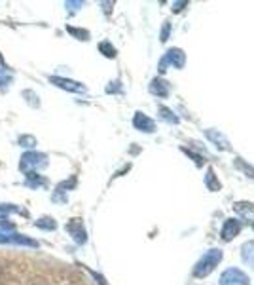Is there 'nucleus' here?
Wrapping results in <instances>:
<instances>
[{
	"label": "nucleus",
	"instance_id": "7ed1b4c3",
	"mask_svg": "<svg viewBox=\"0 0 254 285\" xmlns=\"http://www.w3.org/2000/svg\"><path fill=\"white\" fill-rule=\"evenodd\" d=\"M248 276L239 268H227L220 276V285H248Z\"/></svg>",
	"mask_w": 254,
	"mask_h": 285
},
{
	"label": "nucleus",
	"instance_id": "6ab92c4d",
	"mask_svg": "<svg viewBox=\"0 0 254 285\" xmlns=\"http://www.w3.org/2000/svg\"><path fill=\"white\" fill-rule=\"evenodd\" d=\"M67 31L74 36H78L80 40H87L89 38V33L87 31H82V29H74V27H67Z\"/></svg>",
	"mask_w": 254,
	"mask_h": 285
},
{
	"label": "nucleus",
	"instance_id": "aec40b11",
	"mask_svg": "<svg viewBox=\"0 0 254 285\" xmlns=\"http://www.w3.org/2000/svg\"><path fill=\"white\" fill-rule=\"evenodd\" d=\"M19 145L21 146H31V148H33V146L36 145V139L31 137V135H23V137H19Z\"/></svg>",
	"mask_w": 254,
	"mask_h": 285
},
{
	"label": "nucleus",
	"instance_id": "4468645a",
	"mask_svg": "<svg viewBox=\"0 0 254 285\" xmlns=\"http://www.w3.org/2000/svg\"><path fill=\"white\" fill-rule=\"evenodd\" d=\"M235 211H239L243 217H254V204L239 202V204H235Z\"/></svg>",
	"mask_w": 254,
	"mask_h": 285
},
{
	"label": "nucleus",
	"instance_id": "f257e3e1",
	"mask_svg": "<svg viewBox=\"0 0 254 285\" xmlns=\"http://www.w3.org/2000/svg\"><path fill=\"white\" fill-rule=\"evenodd\" d=\"M222 257H224L222 249H209V251L199 259V262L195 265L194 276L195 278H205V276H209V274L213 272L214 268L218 266V262L222 260Z\"/></svg>",
	"mask_w": 254,
	"mask_h": 285
},
{
	"label": "nucleus",
	"instance_id": "dca6fc26",
	"mask_svg": "<svg viewBox=\"0 0 254 285\" xmlns=\"http://www.w3.org/2000/svg\"><path fill=\"white\" fill-rule=\"evenodd\" d=\"M207 137L209 139H213L214 143H216V146H220V148H224V150H227V141L222 137L220 133L213 131V129H207Z\"/></svg>",
	"mask_w": 254,
	"mask_h": 285
},
{
	"label": "nucleus",
	"instance_id": "f03ea898",
	"mask_svg": "<svg viewBox=\"0 0 254 285\" xmlns=\"http://www.w3.org/2000/svg\"><path fill=\"white\" fill-rule=\"evenodd\" d=\"M47 166V156L42 152H25L21 156L19 169L25 173H36V169Z\"/></svg>",
	"mask_w": 254,
	"mask_h": 285
},
{
	"label": "nucleus",
	"instance_id": "f8f14e48",
	"mask_svg": "<svg viewBox=\"0 0 254 285\" xmlns=\"http://www.w3.org/2000/svg\"><path fill=\"white\" fill-rule=\"evenodd\" d=\"M12 82H14V73H12L8 67H2V69H0V87H2V92H4Z\"/></svg>",
	"mask_w": 254,
	"mask_h": 285
},
{
	"label": "nucleus",
	"instance_id": "1a4fd4ad",
	"mask_svg": "<svg viewBox=\"0 0 254 285\" xmlns=\"http://www.w3.org/2000/svg\"><path fill=\"white\" fill-rule=\"evenodd\" d=\"M0 244H17V246H31L36 247V242L31 238H25L21 234H0Z\"/></svg>",
	"mask_w": 254,
	"mask_h": 285
},
{
	"label": "nucleus",
	"instance_id": "9d476101",
	"mask_svg": "<svg viewBox=\"0 0 254 285\" xmlns=\"http://www.w3.org/2000/svg\"><path fill=\"white\" fill-rule=\"evenodd\" d=\"M150 92L158 95V97H167L169 95V84L165 80L161 78H154L152 80V84H150Z\"/></svg>",
	"mask_w": 254,
	"mask_h": 285
},
{
	"label": "nucleus",
	"instance_id": "f3484780",
	"mask_svg": "<svg viewBox=\"0 0 254 285\" xmlns=\"http://www.w3.org/2000/svg\"><path fill=\"white\" fill-rule=\"evenodd\" d=\"M99 50H100V53L107 55V57H116V48H114L110 42H100Z\"/></svg>",
	"mask_w": 254,
	"mask_h": 285
},
{
	"label": "nucleus",
	"instance_id": "423d86ee",
	"mask_svg": "<svg viewBox=\"0 0 254 285\" xmlns=\"http://www.w3.org/2000/svg\"><path fill=\"white\" fill-rule=\"evenodd\" d=\"M67 230L68 234L74 238V242H78V244H86V228H84V225H82L80 219H72L70 223L67 225Z\"/></svg>",
	"mask_w": 254,
	"mask_h": 285
},
{
	"label": "nucleus",
	"instance_id": "20e7f679",
	"mask_svg": "<svg viewBox=\"0 0 254 285\" xmlns=\"http://www.w3.org/2000/svg\"><path fill=\"white\" fill-rule=\"evenodd\" d=\"M184 61H186V55H184V52H182V50H179V48H173V50H169L167 55L161 59L160 71L163 73V67L167 65V63H171V65L176 67V69H182V67H184Z\"/></svg>",
	"mask_w": 254,
	"mask_h": 285
},
{
	"label": "nucleus",
	"instance_id": "412c9836",
	"mask_svg": "<svg viewBox=\"0 0 254 285\" xmlns=\"http://www.w3.org/2000/svg\"><path fill=\"white\" fill-rule=\"evenodd\" d=\"M0 65H4V57H2V53H0Z\"/></svg>",
	"mask_w": 254,
	"mask_h": 285
},
{
	"label": "nucleus",
	"instance_id": "6e6552de",
	"mask_svg": "<svg viewBox=\"0 0 254 285\" xmlns=\"http://www.w3.org/2000/svg\"><path fill=\"white\" fill-rule=\"evenodd\" d=\"M133 126L139 129V131H146V133H152L156 129V124L152 118H148L144 113H137L133 116Z\"/></svg>",
	"mask_w": 254,
	"mask_h": 285
},
{
	"label": "nucleus",
	"instance_id": "ddd939ff",
	"mask_svg": "<svg viewBox=\"0 0 254 285\" xmlns=\"http://www.w3.org/2000/svg\"><path fill=\"white\" fill-rule=\"evenodd\" d=\"M205 185H207L209 190H220V183H218L216 177H214L213 167H209L207 169V175H205Z\"/></svg>",
	"mask_w": 254,
	"mask_h": 285
},
{
	"label": "nucleus",
	"instance_id": "0eeeda50",
	"mask_svg": "<svg viewBox=\"0 0 254 285\" xmlns=\"http://www.w3.org/2000/svg\"><path fill=\"white\" fill-rule=\"evenodd\" d=\"M241 232V221L237 219H227L222 226V239L224 242H230V239H234L237 234Z\"/></svg>",
	"mask_w": 254,
	"mask_h": 285
},
{
	"label": "nucleus",
	"instance_id": "a211bd4d",
	"mask_svg": "<svg viewBox=\"0 0 254 285\" xmlns=\"http://www.w3.org/2000/svg\"><path fill=\"white\" fill-rule=\"evenodd\" d=\"M160 113L161 116L167 120V122H173V124H179V118L174 116V113L171 111V108H167V106H160Z\"/></svg>",
	"mask_w": 254,
	"mask_h": 285
},
{
	"label": "nucleus",
	"instance_id": "2eb2a0df",
	"mask_svg": "<svg viewBox=\"0 0 254 285\" xmlns=\"http://www.w3.org/2000/svg\"><path fill=\"white\" fill-rule=\"evenodd\" d=\"M34 225L38 226V228H42V230H55V228H57V223H55L52 217H42V219H38Z\"/></svg>",
	"mask_w": 254,
	"mask_h": 285
},
{
	"label": "nucleus",
	"instance_id": "9b49d317",
	"mask_svg": "<svg viewBox=\"0 0 254 285\" xmlns=\"http://www.w3.org/2000/svg\"><path fill=\"white\" fill-rule=\"evenodd\" d=\"M25 185L31 186V188H42V186H47V179L40 177L38 173H27L25 175Z\"/></svg>",
	"mask_w": 254,
	"mask_h": 285
},
{
	"label": "nucleus",
	"instance_id": "39448f33",
	"mask_svg": "<svg viewBox=\"0 0 254 285\" xmlns=\"http://www.w3.org/2000/svg\"><path fill=\"white\" fill-rule=\"evenodd\" d=\"M49 82L54 84V86L61 87V90H67V92H72V93H82L86 92V87L82 86L80 82H74L70 78H61V76H52Z\"/></svg>",
	"mask_w": 254,
	"mask_h": 285
},
{
	"label": "nucleus",
	"instance_id": "4be33fe9",
	"mask_svg": "<svg viewBox=\"0 0 254 285\" xmlns=\"http://www.w3.org/2000/svg\"><path fill=\"white\" fill-rule=\"evenodd\" d=\"M252 228H254V225H252Z\"/></svg>",
	"mask_w": 254,
	"mask_h": 285
}]
</instances>
